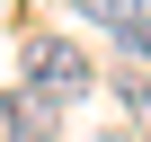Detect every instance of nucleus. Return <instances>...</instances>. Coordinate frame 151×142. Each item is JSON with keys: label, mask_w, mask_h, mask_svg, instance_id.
<instances>
[{"label": "nucleus", "mask_w": 151, "mask_h": 142, "mask_svg": "<svg viewBox=\"0 0 151 142\" xmlns=\"http://www.w3.org/2000/svg\"><path fill=\"white\" fill-rule=\"evenodd\" d=\"M142 9H151V0H80V18H98L107 36H116V27H133Z\"/></svg>", "instance_id": "7ed1b4c3"}, {"label": "nucleus", "mask_w": 151, "mask_h": 142, "mask_svg": "<svg viewBox=\"0 0 151 142\" xmlns=\"http://www.w3.org/2000/svg\"><path fill=\"white\" fill-rule=\"evenodd\" d=\"M0 142H53V98H0Z\"/></svg>", "instance_id": "f03ea898"}, {"label": "nucleus", "mask_w": 151, "mask_h": 142, "mask_svg": "<svg viewBox=\"0 0 151 142\" xmlns=\"http://www.w3.org/2000/svg\"><path fill=\"white\" fill-rule=\"evenodd\" d=\"M89 80H98V62L71 44V36H27V98H89Z\"/></svg>", "instance_id": "f257e3e1"}, {"label": "nucleus", "mask_w": 151, "mask_h": 142, "mask_svg": "<svg viewBox=\"0 0 151 142\" xmlns=\"http://www.w3.org/2000/svg\"><path fill=\"white\" fill-rule=\"evenodd\" d=\"M116 44H124V62H151V9H142L133 27H116Z\"/></svg>", "instance_id": "20e7f679"}, {"label": "nucleus", "mask_w": 151, "mask_h": 142, "mask_svg": "<svg viewBox=\"0 0 151 142\" xmlns=\"http://www.w3.org/2000/svg\"><path fill=\"white\" fill-rule=\"evenodd\" d=\"M124 98H133V107L151 115V62H142V71H124Z\"/></svg>", "instance_id": "39448f33"}, {"label": "nucleus", "mask_w": 151, "mask_h": 142, "mask_svg": "<svg viewBox=\"0 0 151 142\" xmlns=\"http://www.w3.org/2000/svg\"><path fill=\"white\" fill-rule=\"evenodd\" d=\"M98 142H133V133H98Z\"/></svg>", "instance_id": "423d86ee"}]
</instances>
